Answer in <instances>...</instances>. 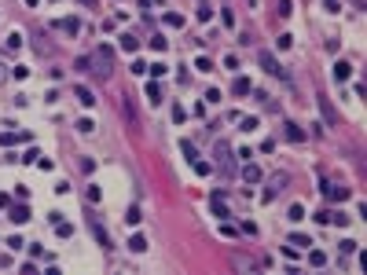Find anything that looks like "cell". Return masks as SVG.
Masks as SVG:
<instances>
[{"mask_svg":"<svg viewBox=\"0 0 367 275\" xmlns=\"http://www.w3.org/2000/svg\"><path fill=\"white\" fill-rule=\"evenodd\" d=\"M78 66L92 70V77H96V81H106V77H111V70H114V48H111V44H99L96 52H88L85 59H78Z\"/></svg>","mask_w":367,"mask_h":275,"instance_id":"6da1fadb","label":"cell"},{"mask_svg":"<svg viewBox=\"0 0 367 275\" xmlns=\"http://www.w3.org/2000/svg\"><path fill=\"white\" fill-rule=\"evenodd\" d=\"M213 158H217V169L224 180H232L235 169H232V147H228V140H217V147H213Z\"/></svg>","mask_w":367,"mask_h":275,"instance_id":"7a4b0ae2","label":"cell"},{"mask_svg":"<svg viewBox=\"0 0 367 275\" xmlns=\"http://www.w3.org/2000/svg\"><path fill=\"white\" fill-rule=\"evenodd\" d=\"M286 183H290V173H275V176H268V180H265L261 198H265V202H275V198L286 191Z\"/></svg>","mask_w":367,"mask_h":275,"instance_id":"3957f363","label":"cell"},{"mask_svg":"<svg viewBox=\"0 0 367 275\" xmlns=\"http://www.w3.org/2000/svg\"><path fill=\"white\" fill-rule=\"evenodd\" d=\"M232 264H235L239 271H261V268H268L272 261H268V257H265V261H253V257H246V253H235Z\"/></svg>","mask_w":367,"mask_h":275,"instance_id":"277c9868","label":"cell"},{"mask_svg":"<svg viewBox=\"0 0 367 275\" xmlns=\"http://www.w3.org/2000/svg\"><path fill=\"white\" fill-rule=\"evenodd\" d=\"M319 191H323V198H331V202H345L349 198V187H342V183H319Z\"/></svg>","mask_w":367,"mask_h":275,"instance_id":"5b68a950","label":"cell"},{"mask_svg":"<svg viewBox=\"0 0 367 275\" xmlns=\"http://www.w3.org/2000/svg\"><path fill=\"white\" fill-rule=\"evenodd\" d=\"M261 66H265V70L272 73V77H279V81H290V77H286V70H283L279 63H275V55H268V52H261Z\"/></svg>","mask_w":367,"mask_h":275,"instance_id":"8992f818","label":"cell"},{"mask_svg":"<svg viewBox=\"0 0 367 275\" xmlns=\"http://www.w3.org/2000/svg\"><path fill=\"white\" fill-rule=\"evenodd\" d=\"M88 227H92V235H96V242H99V246H103V250H111V246H114V242H111V235H106V231H103V224H99L96 217H92V220H88Z\"/></svg>","mask_w":367,"mask_h":275,"instance_id":"52a82bcc","label":"cell"},{"mask_svg":"<svg viewBox=\"0 0 367 275\" xmlns=\"http://www.w3.org/2000/svg\"><path fill=\"white\" fill-rule=\"evenodd\" d=\"M29 37H33V48L41 52V55H52V44H48V33H44V29L37 26L33 29V33H29Z\"/></svg>","mask_w":367,"mask_h":275,"instance_id":"ba28073f","label":"cell"},{"mask_svg":"<svg viewBox=\"0 0 367 275\" xmlns=\"http://www.w3.org/2000/svg\"><path fill=\"white\" fill-rule=\"evenodd\" d=\"M334 77H338V81H349V77H353V63L338 59V63H334Z\"/></svg>","mask_w":367,"mask_h":275,"instance_id":"9c48e42d","label":"cell"},{"mask_svg":"<svg viewBox=\"0 0 367 275\" xmlns=\"http://www.w3.org/2000/svg\"><path fill=\"white\" fill-rule=\"evenodd\" d=\"M209 209L217 213V217H232V213H228V206H224V194H221V191H217V194L209 198Z\"/></svg>","mask_w":367,"mask_h":275,"instance_id":"30bf717a","label":"cell"},{"mask_svg":"<svg viewBox=\"0 0 367 275\" xmlns=\"http://www.w3.org/2000/svg\"><path fill=\"white\" fill-rule=\"evenodd\" d=\"M59 26H63V33H70V37H78V33H81V19H63Z\"/></svg>","mask_w":367,"mask_h":275,"instance_id":"8fae6325","label":"cell"},{"mask_svg":"<svg viewBox=\"0 0 367 275\" xmlns=\"http://www.w3.org/2000/svg\"><path fill=\"white\" fill-rule=\"evenodd\" d=\"M129 250H132V253H143V250H147V235H140V231H136V235L129 239Z\"/></svg>","mask_w":367,"mask_h":275,"instance_id":"7c38bea8","label":"cell"},{"mask_svg":"<svg viewBox=\"0 0 367 275\" xmlns=\"http://www.w3.org/2000/svg\"><path fill=\"white\" fill-rule=\"evenodd\" d=\"M147 103H162V88H158V77L147 81Z\"/></svg>","mask_w":367,"mask_h":275,"instance_id":"4fadbf2b","label":"cell"},{"mask_svg":"<svg viewBox=\"0 0 367 275\" xmlns=\"http://www.w3.org/2000/svg\"><path fill=\"white\" fill-rule=\"evenodd\" d=\"M242 180L246 183H261V169H257V165H246V169H242Z\"/></svg>","mask_w":367,"mask_h":275,"instance_id":"5bb4252c","label":"cell"},{"mask_svg":"<svg viewBox=\"0 0 367 275\" xmlns=\"http://www.w3.org/2000/svg\"><path fill=\"white\" fill-rule=\"evenodd\" d=\"M11 220H15V224H26V220H29V209H26V206H15V209H11Z\"/></svg>","mask_w":367,"mask_h":275,"instance_id":"9a60e30c","label":"cell"},{"mask_svg":"<svg viewBox=\"0 0 367 275\" xmlns=\"http://www.w3.org/2000/svg\"><path fill=\"white\" fill-rule=\"evenodd\" d=\"M125 220H129V224L136 227V224H140V220H143V209H140V206H129V213H125Z\"/></svg>","mask_w":367,"mask_h":275,"instance_id":"2e32d148","label":"cell"},{"mask_svg":"<svg viewBox=\"0 0 367 275\" xmlns=\"http://www.w3.org/2000/svg\"><path fill=\"white\" fill-rule=\"evenodd\" d=\"M250 92H253V85L246 77H235V96H250Z\"/></svg>","mask_w":367,"mask_h":275,"instance_id":"e0dca14e","label":"cell"},{"mask_svg":"<svg viewBox=\"0 0 367 275\" xmlns=\"http://www.w3.org/2000/svg\"><path fill=\"white\" fill-rule=\"evenodd\" d=\"M309 264H312V268H323V264H327V253H319V250H309Z\"/></svg>","mask_w":367,"mask_h":275,"instance_id":"ac0fdd59","label":"cell"},{"mask_svg":"<svg viewBox=\"0 0 367 275\" xmlns=\"http://www.w3.org/2000/svg\"><path fill=\"white\" fill-rule=\"evenodd\" d=\"M74 92H78V99H81L85 106H92V103H96V96H92V92H88L85 85H78V88H74Z\"/></svg>","mask_w":367,"mask_h":275,"instance_id":"d6986e66","label":"cell"},{"mask_svg":"<svg viewBox=\"0 0 367 275\" xmlns=\"http://www.w3.org/2000/svg\"><path fill=\"white\" fill-rule=\"evenodd\" d=\"M286 217L294 220V224H298V220H305V206H301V202H294V206H290V213H286Z\"/></svg>","mask_w":367,"mask_h":275,"instance_id":"ffe728a7","label":"cell"},{"mask_svg":"<svg viewBox=\"0 0 367 275\" xmlns=\"http://www.w3.org/2000/svg\"><path fill=\"white\" fill-rule=\"evenodd\" d=\"M121 48H125V52H136V48H140V41H136L132 33H125V37H121Z\"/></svg>","mask_w":367,"mask_h":275,"instance_id":"44dd1931","label":"cell"},{"mask_svg":"<svg viewBox=\"0 0 367 275\" xmlns=\"http://www.w3.org/2000/svg\"><path fill=\"white\" fill-rule=\"evenodd\" d=\"M147 73H151V77H165L169 70H165V63H151V66H147Z\"/></svg>","mask_w":367,"mask_h":275,"instance_id":"7402d4cb","label":"cell"},{"mask_svg":"<svg viewBox=\"0 0 367 275\" xmlns=\"http://www.w3.org/2000/svg\"><path fill=\"white\" fill-rule=\"evenodd\" d=\"M319 114H323V117L331 121V125H334V121H338V117H334V110H331V103H327V99H319Z\"/></svg>","mask_w":367,"mask_h":275,"instance_id":"603a6c76","label":"cell"},{"mask_svg":"<svg viewBox=\"0 0 367 275\" xmlns=\"http://www.w3.org/2000/svg\"><path fill=\"white\" fill-rule=\"evenodd\" d=\"M286 140H294V143H301V140H305V132H301L298 125H286Z\"/></svg>","mask_w":367,"mask_h":275,"instance_id":"cb8c5ba5","label":"cell"},{"mask_svg":"<svg viewBox=\"0 0 367 275\" xmlns=\"http://www.w3.org/2000/svg\"><path fill=\"white\" fill-rule=\"evenodd\" d=\"M312 220H316L319 227H327V224H331V209H319V213H316V217H312Z\"/></svg>","mask_w":367,"mask_h":275,"instance_id":"d4e9b609","label":"cell"},{"mask_svg":"<svg viewBox=\"0 0 367 275\" xmlns=\"http://www.w3.org/2000/svg\"><path fill=\"white\" fill-rule=\"evenodd\" d=\"M55 231H59V235H63V239H70V235H74V227H70L66 220H55Z\"/></svg>","mask_w":367,"mask_h":275,"instance_id":"484cf974","label":"cell"},{"mask_svg":"<svg viewBox=\"0 0 367 275\" xmlns=\"http://www.w3.org/2000/svg\"><path fill=\"white\" fill-rule=\"evenodd\" d=\"M180 147H183V154H188L191 162L198 158V150H195V143H191V140H180Z\"/></svg>","mask_w":367,"mask_h":275,"instance_id":"4316f807","label":"cell"},{"mask_svg":"<svg viewBox=\"0 0 367 275\" xmlns=\"http://www.w3.org/2000/svg\"><path fill=\"white\" fill-rule=\"evenodd\" d=\"M8 48L19 52V48H22V33H11V37H8Z\"/></svg>","mask_w":367,"mask_h":275,"instance_id":"83f0119b","label":"cell"},{"mask_svg":"<svg viewBox=\"0 0 367 275\" xmlns=\"http://www.w3.org/2000/svg\"><path fill=\"white\" fill-rule=\"evenodd\" d=\"M165 26H176V29H180V26H183V19H180L176 11H169V15H165Z\"/></svg>","mask_w":367,"mask_h":275,"instance_id":"f1b7e54d","label":"cell"},{"mask_svg":"<svg viewBox=\"0 0 367 275\" xmlns=\"http://www.w3.org/2000/svg\"><path fill=\"white\" fill-rule=\"evenodd\" d=\"M195 70H202V73H206V70H213V66H209V59H206V55H198V59H195Z\"/></svg>","mask_w":367,"mask_h":275,"instance_id":"f546056e","label":"cell"},{"mask_svg":"<svg viewBox=\"0 0 367 275\" xmlns=\"http://www.w3.org/2000/svg\"><path fill=\"white\" fill-rule=\"evenodd\" d=\"M198 19L209 22V19H213V8H209V4H202V8H198Z\"/></svg>","mask_w":367,"mask_h":275,"instance_id":"4dcf8cb0","label":"cell"},{"mask_svg":"<svg viewBox=\"0 0 367 275\" xmlns=\"http://www.w3.org/2000/svg\"><path fill=\"white\" fill-rule=\"evenodd\" d=\"M151 48H155V52H165V37H162V33L151 37Z\"/></svg>","mask_w":367,"mask_h":275,"instance_id":"1f68e13d","label":"cell"},{"mask_svg":"<svg viewBox=\"0 0 367 275\" xmlns=\"http://www.w3.org/2000/svg\"><path fill=\"white\" fill-rule=\"evenodd\" d=\"M290 246H312V239H309V235H294V242H290Z\"/></svg>","mask_w":367,"mask_h":275,"instance_id":"d6a6232c","label":"cell"},{"mask_svg":"<svg viewBox=\"0 0 367 275\" xmlns=\"http://www.w3.org/2000/svg\"><path fill=\"white\" fill-rule=\"evenodd\" d=\"M257 129V117H242V132H253Z\"/></svg>","mask_w":367,"mask_h":275,"instance_id":"836d02e7","label":"cell"},{"mask_svg":"<svg viewBox=\"0 0 367 275\" xmlns=\"http://www.w3.org/2000/svg\"><path fill=\"white\" fill-rule=\"evenodd\" d=\"M323 4H327V11H338V0H323Z\"/></svg>","mask_w":367,"mask_h":275,"instance_id":"e575fe53","label":"cell"},{"mask_svg":"<svg viewBox=\"0 0 367 275\" xmlns=\"http://www.w3.org/2000/svg\"><path fill=\"white\" fill-rule=\"evenodd\" d=\"M37 4H41V0H26V8H37Z\"/></svg>","mask_w":367,"mask_h":275,"instance_id":"d590c367","label":"cell"},{"mask_svg":"<svg viewBox=\"0 0 367 275\" xmlns=\"http://www.w3.org/2000/svg\"><path fill=\"white\" fill-rule=\"evenodd\" d=\"M0 81H4V70H0Z\"/></svg>","mask_w":367,"mask_h":275,"instance_id":"8d00e7d4","label":"cell"}]
</instances>
